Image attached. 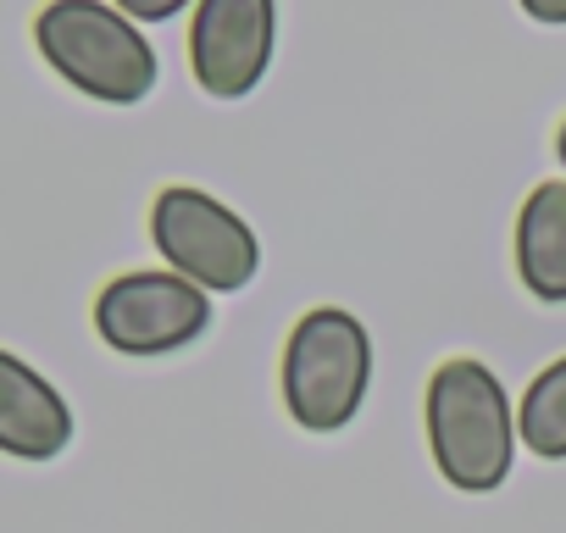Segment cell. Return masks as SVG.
Masks as SVG:
<instances>
[{"label":"cell","instance_id":"cell-12","mask_svg":"<svg viewBox=\"0 0 566 533\" xmlns=\"http://www.w3.org/2000/svg\"><path fill=\"white\" fill-rule=\"evenodd\" d=\"M555 150H560V167H566V123H560V134H555Z\"/></svg>","mask_w":566,"mask_h":533},{"label":"cell","instance_id":"cell-5","mask_svg":"<svg viewBox=\"0 0 566 533\" xmlns=\"http://www.w3.org/2000/svg\"><path fill=\"white\" fill-rule=\"evenodd\" d=\"M211 328V290L172 266L123 273L95 295V334L117 356H172Z\"/></svg>","mask_w":566,"mask_h":533},{"label":"cell","instance_id":"cell-1","mask_svg":"<svg viewBox=\"0 0 566 533\" xmlns=\"http://www.w3.org/2000/svg\"><path fill=\"white\" fill-rule=\"evenodd\" d=\"M34 45L62 84L106 106H139L156 90V51L112 0H45Z\"/></svg>","mask_w":566,"mask_h":533},{"label":"cell","instance_id":"cell-6","mask_svg":"<svg viewBox=\"0 0 566 533\" xmlns=\"http://www.w3.org/2000/svg\"><path fill=\"white\" fill-rule=\"evenodd\" d=\"M277 40V0H195L189 67L211 101H244L261 90Z\"/></svg>","mask_w":566,"mask_h":533},{"label":"cell","instance_id":"cell-2","mask_svg":"<svg viewBox=\"0 0 566 533\" xmlns=\"http://www.w3.org/2000/svg\"><path fill=\"white\" fill-rule=\"evenodd\" d=\"M428 450L444 483L461 494H489L511 478L516 417L483 362L455 356L428 378Z\"/></svg>","mask_w":566,"mask_h":533},{"label":"cell","instance_id":"cell-7","mask_svg":"<svg viewBox=\"0 0 566 533\" xmlns=\"http://www.w3.org/2000/svg\"><path fill=\"white\" fill-rule=\"evenodd\" d=\"M67 445H73V406L62 400V389L23 356L0 351V456L56 461Z\"/></svg>","mask_w":566,"mask_h":533},{"label":"cell","instance_id":"cell-4","mask_svg":"<svg viewBox=\"0 0 566 533\" xmlns=\"http://www.w3.org/2000/svg\"><path fill=\"white\" fill-rule=\"evenodd\" d=\"M150 239L172 273L195 279L200 290H244L261 266V244L239 211H228L217 195L167 184L150 206Z\"/></svg>","mask_w":566,"mask_h":533},{"label":"cell","instance_id":"cell-3","mask_svg":"<svg viewBox=\"0 0 566 533\" xmlns=\"http://www.w3.org/2000/svg\"><path fill=\"white\" fill-rule=\"evenodd\" d=\"M373 378V339L345 306H317L283 345V400L306 433H339Z\"/></svg>","mask_w":566,"mask_h":533},{"label":"cell","instance_id":"cell-9","mask_svg":"<svg viewBox=\"0 0 566 533\" xmlns=\"http://www.w3.org/2000/svg\"><path fill=\"white\" fill-rule=\"evenodd\" d=\"M516 433L533 456L566 461V356H555L516 406Z\"/></svg>","mask_w":566,"mask_h":533},{"label":"cell","instance_id":"cell-11","mask_svg":"<svg viewBox=\"0 0 566 533\" xmlns=\"http://www.w3.org/2000/svg\"><path fill=\"white\" fill-rule=\"evenodd\" d=\"M516 7H522L533 23H549V29L566 23V0H516Z\"/></svg>","mask_w":566,"mask_h":533},{"label":"cell","instance_id":"cell-10","mask_svg":"<svg viewBox=\"0 0 566 533\" xmlns=\"http://www.w3.org/2000/svg\"><path fill=\"white\" fill-rule=\"evenodd\" d=\"M117 12H128L134 23H172L184 7H195V0H112Z\"/></svg>","mask_w":566,"mask_h":533},{"label":"cell","instance_id":"cell-8","mask_svg":"<svg viewBox=\"0 0 566 533\" xmlns=\"http://www.w3.org/2000/svg\"><path fill=\"white\" fill-rule=\"evenodd\" d=\"M516 279L533 301L566 306V178L538 184L516 217Z\"/></svg>","mask_w":566,"mask_h":533}]
</instances>
